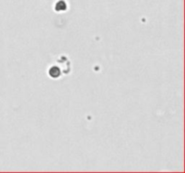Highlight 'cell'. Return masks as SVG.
<instances>
[{
    "label": "cell",
    "mask_w": 185,
    "mask_h": 173,
    "mask_svg": "<svg viewBox=\"0 0 185 173\" xmlns=\"http://www.w3.org/2000/svg\"><path fill=\"white\" fill-rule=\"evenodd\" d=\"M66 8V5L64 3V1H59L57 4H56V7L55 9L57 11H60V10H64Z\"/></svg>",
    "instance_id": "6da1fadb"
},
{
    "label": "cell",
    "mask_w": 185,
    "mask_h": 173,
    "mask_svg": "<svg viewBox=\"0 0 185 173\" xmlns=\"http://www.w3.org/2000/svg\"><path fill=\"white\" fill-rule=\"evenodd\" d=\"M50 75L52 76V77H58L59 75H60V70L58 69V68H55V67H53L52 69H51V70H50Z\"/></svg>",
    "instance_id": "7a4b0ae2"
}]
</instances>
